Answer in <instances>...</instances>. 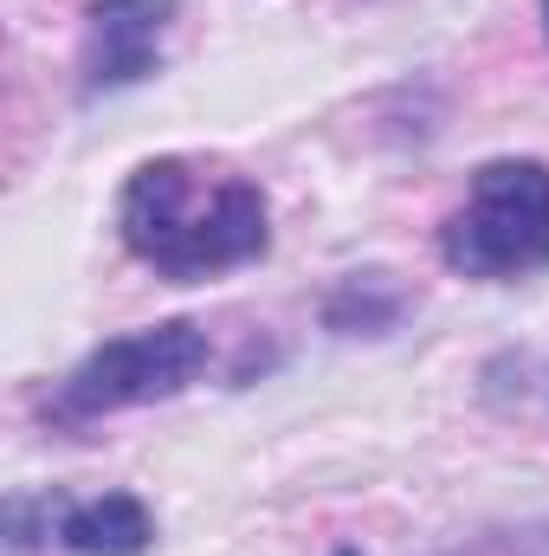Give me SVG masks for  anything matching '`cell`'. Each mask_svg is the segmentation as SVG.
<instances>
[{"label": "cell", "mask_w": 549, "mask_h": 556, "mask_svg": "<svg viewBox=\"0 0 549 556\" xmlns=\"http://www.w3.org/2000/svg\"><path fill=\"white\" fill-rule=\"evenodd\" d=\"M266 220L272 214H266V194L253 181H220L201 201L194 194V168L181 155L142 162L137 175L124 181V201H117L124 247L137 260H149L162 278H175V285L253 266L272 247Z\"/></svg>", "instance_id": "obj_1"}, {"label": "cell", "mask_w": 549, "mask_h": 556, "mask_svg": "<svg viewBox=\"0 0 549 556\" xmlns=\"http://www.w3.org/2000/svg\"><path fill=\"white\" fill-rule=\"evenodd\" d=\"M439 260L465 278H524L549 266V168L531 155L485 162L465 207L439 227Z\"/></svg>", "instance_id": "obj_2"}, {"label": "cell", "mask_w": 549, "mask_h": 556, "mask_svg": "<svg viewBox=\"0 0 549 556\" xmlns=\"http://www.w3.org/2000/svg\"><path fill=\"white\" fill-rule=\"evenodd\" d=\"M201 369H207V330L188 324V317H168V324H149V330L98 343L65 376L59 415L91 420V415H117V408H142V402H168Z\"/></svg>", "instance_id": "obj_3"}, {"label": "cell", "mask_w": 549, "mask_h": 556, "mask_svg": "<svg viewBox=\"0 0 549 556\" xmlns=\"http://www.w3.org/2000/svg\"><path fill=\"white\" fill-rule=\"evenodd\" d=\"M175 0H91V39H85V98L142 85L162 65V26H168Z\"/></svg>", "instance_id": "obj_4"}, {"label": "cell", "mask_w": 549, "mask_h": 556, "mask_svg": "<svg viewBox=\"0 0 549 556\" xmlns=\"http://www.w3.org/2000/svg\"><path fill=\"white\" fill-rule=\"evenodd\" d=\"M59 544L72 556H142L155 544V518H149V505L130 498V492H104V498L65 505Z\"/></svg>", "instance_id": "obj_5"}, {"label": "cell", "mask_w": 549, "mask_h": 556, "mask_svg": "<svg viewBox=\"0 0 549 556\" xmlns=\"http://www.w3.org/2000/svg\"><path fill=\"white\" fill-rule=\"evenodd\" d=\"M544 33H549V0H544Z\"/></svg>", "instance_id": "obj_6"}, {"label": "cell", "mask_w": 549, "mask_h": 556, "mask_svg": "<svg viewBox=\"0 0 549 556\" xmlns=\"http://www.w3.org/2000/svg\"><path fill=\"white\" fill-rule=\"evenodd\" d=\"M336 556H356V551H336Z\"/></svg>", "instance_id": "obj_7"}]
</instances>
